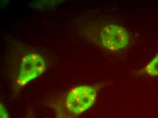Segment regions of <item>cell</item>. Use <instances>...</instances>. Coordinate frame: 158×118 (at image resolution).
Wrapping results in <instances>:
<instances>
[{"label": "cell", "mask_w": 158, "mask_h": 118, "mask_svg": "<svg viewBox=\"0 0 158 118\" xmlns=\"http://www.w3.org/2000/svg\"><path fill=\"white\" fill-rule=\"evenodd\" d=\"M96 97L97 91L93 86L81 85L73 88L67 95L64 104L67 118L76 117L89 109Z\"/></svg>", "instance_id": "cell-1"}, {"label": "cell", "mask_w": 158, "mask_h": 118, "mask_svg": "<svg viewBox=\"0 0 158 118\" xmlns=\"http://www.w3.org/2000/svg\"><path fill=\"white\" fill-rule=\"evenodd\" d=\"M0 118H9L6 109L2 103L0 104Z\"/></svg>", "instance_id": "cell-5"}, {"label": "cell", "mask_w": 158, "mask_h": 118, "mask_svg": "<svg viewBox=\"0 0 158 118\" xmlns=\"http://www.w3.org/2000/svg\"><path fill=\"white\" fill-rule=\"evenodd\" d=\"M101 40L106 48L115 51L127 47L129 44L130 37L127 31L123 27L111 24L103 29L101 33Z\"/></svg>", "instance_id": "cell-3"}, {"label": "cell", "mask_w": 158, "mask_h": 118, "mask_svg": "<svg viewBox=\"0 0 158 118\" xmlns=\"http://www.w3.org/2000/svg\"><path fill=\"white\" fill-rule=\"evenodd\" d=\"M46 69L44 58L36 54H29L22 60L17 83L24 86L43 73Z\"/></svg>", "instance_id": "cell-2"}, {"label": "cell", "mask_w": 158, "mask_h": 118, "mask_svg": "<svg viewBox=\"0 0 158 118\" xmlns=\"http://www.w3.org/2000/svg\"><path fill=\"white\" fill-rule=\"evenodd\" d=\"M144 71L150 76H158V54L146 66Z\"/></svg>", "instance_id": "cell-4"}]
</instances>
